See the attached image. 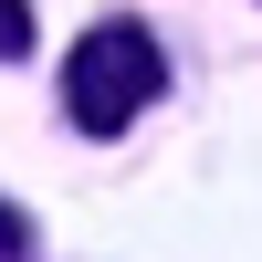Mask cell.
I'll return each mask as SVG.
<instances>
[{
	"label": "cell",
	"mask_w": 262,
	"mask_h": 262,
	"mask_svg": "<svg viewBox=\"0 0 262 262\" xmlns=\"http://www.w3.org/2000/svg\"><path fill=\"white\" fill-rule=\"evenodd\" d=\"M158 84H168L158 42H147L137 21H95V32L74 42V63H63V116H74L84 137H126Z\"/></svg>",
	"instance_id": "6da1fadb"
},
{
	"label": "cell",
	"mask_w": 262,
	"mask_h": 262,
	"mask_svg": "<svg viewBox=\"0 0 262 262\" xmlns=\"http://www.w3.org/2000/svg\"><path fill=\"white\" fill-rule=\"evenodd\" d=\"M32 53V0H0V63Z\"/></svg>",
	"instance_id": "7a4b0ae2"
},
{
	"label": "cell",
	"mask_w": 262,
	"mask_h": 262,
	"mask_svg": "<svg viewBox=\"0 0 262 262\" xmlns=\"http://www.w3.org/2000/svg\"><path fill=\"white\" fill-rule=\"evenodd\" d=\"M21 252H32V242H21V210L0 200V262H21Z\"/></svg>",
	"instance_id": "3957f363"
}]
</instances>
